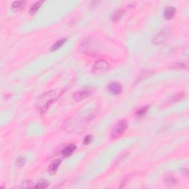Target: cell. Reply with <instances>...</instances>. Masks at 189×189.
<instances>
[{"label": "cell", "instance_id": "obj_1", "mask_svg": "<svg viewBox=\"0 0 189 189\" xmlns=\"http://www.w3.org/2000/svg\"><path fill=\"white\" fill-rule=\"evenodd\" d=\"M128 127V122L126 120H122L119 121L115 126L113 127L111 131V137L113 139H118L124 134Z\"/></svg>", "mask_w": 189, "mask_h": 189}, {"label": "cell", "instance_id": "obj_2", "mask_svg": "<svg viewBox=\"0 0 189 189\" xmlns=\"http://www.w3.org/2000/svg\"><path fill=\"white\" fill-rule=\"evenodd\" d=\"M169 35V30L168 29H163L159 33H157L152 39V43L154 45H161L168 38Z\"/></svg>", "mask_w": 189, "mask_h": 189}, {"label": "cell", "instance_id": "obj_3", "mask_svg": "<svg viewBox=\"0 0 189 189\" xmlns=\"http://www.w3.org/2000/svg\"><path fill=\"white\" fill-rule=\"evenodd\" d=\"M109 69V64L106 61L99 60L94 64L92 70L95 73H102Z\"/></svg>", "mask_w": 189, "mask_h": 189}, {"label": "cell", "instance_id": "obj_4", "mask_svg": "<svg viewBox=\"0 0 189 189\" xmlns=\"http://www.w3.org/2000/svg\"><path fill=\"white\" fill-rule=\"evenodd\" d=\"M122 86L118 82H112L108 85V91L110 94L118 95L122 92Z\"/></svg>", "mask_w": 189, "mask_h": 189}, {"label": "cell", "instance_id": "obj_5", "mask_svg": "<svg viewBox=\"0 0 189 189\" xmlns=\"http://www.w3.org/2000/svg\"><path fill=\"white\" fill-rule=\"evenodd\" d=\"M92 92L88 89H82L73 94V98L76 101H81L91 96Z\"/></svg>", "mask_w": 189, "mask_h": 189}, {"label": "cell", "instance_id": "obj_6", "mask_svg": "<svg viewBox=\"0 0 189 189\" xmlns=\"http://www.w3.org/2000/svg\"><path fill=\"white\" fill-rule=\"evenodd\" d=\"M176 14V9H175L174 7L169 6L167 7L165 9L164 13H163V16L165 19L170 20L171 18H173L174 16Z\"/></svg>", "mask_w": 189, "mask_h": 189}, {"label": "cell", "instance_id": "obj_7", "mask_svg": "<svg viewBox=\"0 0 189 189\" xmlns=\"http://www.w3.org/2000/svg\"><path fill=\"white\" fill-rule=\"evenodd\" d=\"M61 163V160L59 159H56V160H53V161L50 163V165H49L48 171L49 172H50V174H54L56 173L57 170H58Z\"/></svg>", "mask_w": 189, "mask_h": 189}, {"label": "cell", "instance_id": "obj_8", "mask_svg": "<svg viewBox=\"0 0 189 189\" xmlns=\"http://www.w3.org/2000/svg\"><path fill=\"white\" fill-rule=\"evenodd\" d=\"M76 149V146L74 144H70L67 146L66 147L62 150L61 153L65 157H70L73 154L74 151Z\"/></svg>", "mask_w": 189, "mask_h": 189}, {"label": "cell", "instance_id": "obj_9", "mask_svg": "<svg viewBox=\"0 0 189 189\" xmlns=\"http://www.w3.org/2000/svg\"><path fill=\"white\" fill-rule=\"evenodd\" d=\"M124 13L125 11L124 9H118L112 13V16H111V20H112L113 22H116L119 21L123 17Z\"/></svg>", "mask_w": 189, "mask_h": 189}, {"label": "cell", "instance_id": "obj_10", "mask_svg": "<svg viewBox=\"0 0 189 189\" xmlns=\"http://www.w3.org/2000/svg\"><path fill=\"white\" fill-rule=\"evenodd\" d=\"M25 4H26V2H25V1L13 2L12 3L11 9L15 12L19 11L20 10H22L24 7H25Z\"/></svg>", "mask_w": 189, "mask_h": 189}, {"label": "cell", "instance_id": "obj_11", "mask_svg": "<svg viewBox=\"0 0 189 189\" xmlns=\"http://www.w3.org/2000/svg\"><path fill=\"white\" fill-rule=\"evenodd\" d=\"M44 2H41V1H38V2H36L34 3V4L33 5L31 6V8H30V9L29 10V13H30L31 15H34L35 14V13L38 12V10H39L40 7L41 6L42 3H43Z\"/></svg>", "mask_w": 189, "mask_h": 189}, {"label": "cell", "instance_id": "obj_12", "mask_svg": "<svg viewBox=\"0 0 189 189\" xmlns=\"http://www.w3.org/2000/svg\"><path fill=\"white\" fill-rule=\"evenodd\" d=\"M66 41H67V38H62V39L57 41L55 44H54L53 46L51 47V51H55V50H58L60 47L63 46Z\"/></svg>", "mask_w": 189, "mask_h": 189}, {"label": "cell", "instance_id": "obj_13", "mask_svg": "<svg viewBox=\"0 0 189 189\" xmlns=\"http://www.w3.org/2000/svg\"><path fill=\"white\" fill-rule=\"evenodd\" d=\"M48 186H49L48 182L45 181V180H42V181L37 183L35 186L33 187V188H37V189H44V188H47Z\"/></svg>", "mask_w": 189, "mask_h": 189}, {"label": "cell", "instance_id": "obj_14", "mask_svg": "<svg viewBox=\"0 0 189 189\" xmlns=\"http://www.w3.org/2000/svg\"><path fill=\"white\" fill-rule=\"evenodd\" d=\"M165 183H166L167 185H175L177 183V180L175 179V177L172 175H168V177H166L165 178Z\"/></svg>", "mask_w": 189, "mask_h": 189}, {"label": "cell", "instance_id": "obj_15", "mask_svg": "<svg viewBox=\"0 0 189 189\" xmlns=\"http://www.w3.org/2000/svg\"><path fill=\"white\" fill-rule=\"evenodd\" d=\"M185 96V94L183 93V92H181V93H178V94H176L174 96L173 98L171 99V101L170 102L171 103H174V102H177V101H179L180 100H182V99L184 98Z\"/></svg>", "mask_w": 189, "mask_h": 189}, {"label": "cell", "instance_id": "obj_16", "mask_svg": "<svg viewBox=\"0 0 189 189\" xmlns=\"http://www.w3.org/2000/svg\"><path fill=\"white\" fill-rule=\"evenodd\" d=\"M149 109V106H142L141 108H140L138 111H137L136 114L138 116H143V114H145L146 112L148 111V109Z\"/></svg>", "mask_w": 189, "mask_h": 189}, {"label": "cell", "instance_id": "obj_17", "mask_svg": "<svg viewBox=\"0 0 189 189\" xmlns=\"http://www.w3.org/2000/svg\"><path fill=\"white\" fill-rule=\"evenodd\" d=\"M171 67L174 69H184L187 68V65L184 63H177L173 65Z\"/></svg>", "mask_w": 189, "mask_h": 189}, {"label": "cell", "instance_id": "obj_18", "mask_svg": "<svg viewBox=\"0 0 189 189\" xmlns=\"http://www.w3.org/2000/svg\"><path fill=\"white\" fill-rule=\"evenodd\" d=\"M92 140V135H87L86 136V138L84 140V145H88L89 143H91Z\"/></svg>", "mask_w": 189, "mask_h": 189}, {"label": "cell", "instance_id": "obj_19", "mask_svg": "<svg viewBox=\"0 0 189 189\" xmlns=\"http://www.w3.org/2000/svg\"><path fill=\"white\" fill-rule=\"evenodd\" d=\"M31 185L32 182L30 181V180H27V181H25L22 183V187H24V188H33Z\"/></svg>", "mask_w": 189, "mask_h": 189}, {"label": "cell", "instance_id": "obj_20", "mask_svg": "<svg viewBox=\"0 0 189 189\" xmlns=\"http://www.w3.org/2000/svg\"><path fill=\"white\" fill-rule=\"evenodd\" d=\"M16 164H17L18 165H19V166L23 165L24 164H25V159L22 158H17V160H16Z\"/></svg>", "mask_w": 189, "mask_h": 189}]
</instances>
